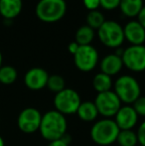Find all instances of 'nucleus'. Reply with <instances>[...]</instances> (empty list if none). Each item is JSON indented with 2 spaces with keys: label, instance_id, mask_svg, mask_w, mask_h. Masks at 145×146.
Listing matches in <instances>:
<instances>
[{
  "label": "nucleus",
  "instance_id": "1",
  "mask_svg": "<svg viewBox=\"0 0 145 146\" xmlns=\"http://www.w3.org/2000/svg\"><path fill=\"white\" fill-rule=\"evenodd\" d=\"M67 128L68 122L66 116L54 110L42 115L39 131L43 138L50 142L62 138L67 133Z\"/></svg>",
  "mask_w": 145,
  "mask_h": 146
},
{
  "label": "nucleus",
  "instance_id": "2",
  "mask_svg": "<svg viewBox=\"0 0 145 146\" xmlns=\"http://www.w3.org/2000/svg\"><path fill=\"white\" fill-rule=\"evenodd\" d=\"M120 129L111 118H103L93 123L91 128V138L99 146H109L116 142Z\"/></svg>",
  "mask_w": 145,
  "mask_h": 146
},
{
  "label": "nucleus",
  "instance_id": "3",
  "mask_svg": "<svg viewBox=\"0 0 145 146\" xmlns=\"http://www.w3.org/2000/svg\"><path fill=\"white\" fill-rule=\"evenodd\" d=\"M113 92L118 96L121 104L130 106L141 96V88L138 81L129 75L120 76L114 82Z\"/></svg>",
  "mask_w": 145,
  "mask_h": 146
},
{
  "label": "nucleus",
  "instance_id": "4",
  "mask_svg": "<svg viewBox=\"0 0 145 146\" xmlns=\"http://www.w3.org/2000/svg\"><path fill=\"white\" fill-rule=\"evenodd\" d=\"M36 15L41 21L54 23L61 20L67 11L65 0H40L36 6Z\"/></svg>",
  "mask_w": 145,
  "mask_h": 146
},
{
  "label": "nucleus",
  "instance_id": "5",
  "mask_svg": "<svg viewBox=\"0 0 145 146\" xmlns=\"http://www.w3.org/2000/svg\"><path fill=\"white\" fill-rule=\"evenodd\" d=\"M81 104V100L79 92L73 88H66L55 94V110L64 114L65 116L77 113V110Z\"/></svg>",
  "mask_w": 145,
  "mask_h": 146
},
{
  "label": "nucleus",
  "instance_id": "6",
  "mask_svg": "<svg viewBox=\"0 0 145 146\" xmlns=\"http://www.w3.org/2000/svg\"><path fill=\"white\" fill-rule=\"evenodd\" d=\"M99 38L105 46L109 48H118L124 42L123 28L117 22L107 20L97 30Z\"/></svg>",
  "mask_w": 145,
  "mask_h": 146
},
{
  "label": "nucleus",
  "instance_id": "7",
  "mask_svg": "<svg viewBox=\"0 0 145 146\" xmlns=\"http://www.w3.org/2000/svg\"><path fill=\"white\" fill-rule=\"evenodd\" d=\"M93 102L97 106L99 114H101L105 118L114 117L122 106L120 100L113 90L97 94Z\"/></svg>",
  "mask_w": 145,
  "mask_h": 146
},
{
  "label": "nucleus",
  "instance_id": "8",
  "mask_svg": "<svg viewBox=\"0 0 145 146\" xmlns=\"http://www.w3.org/2000/svg\"><path fill=\"white\" fill-rule=\"evenodd\" d=\"M121 59L124 67L131 72L139 73L145 71V46L131 45L123 50Z\"/></svg>",
  "mask_w": 145,
  "mask_h": 146
},
{
  "label": "nucleus",
  "instance_id": "9",
  "mask_svg": "<svg viewBox=\"0 0 145 146\" xmlns=\"http://www.w3.org/2000/svg\"><path fill=\"white\" fill-rule=\"evenodd\" d=\"M73 62L79 71L87 73L97 67L99 63V53L91 45L79 46V50L73 55Z\"/></svg>",
  "mask_w": 145,
  "mask_h": 146
},
{
  "label": "nucleus",
  "instance_id": "10",
  "mask_svg": "<svg viewBox=\"0 0 145 146\" xmlns=\"http://www.w3.org/2000/svg\"><path fill=\"white\" fill-rule=\"evenodd\" d=\"M42 114L35 108H27L19 113L17 118V125L24 133L31 134L39 130Z\"/></svg>",
  "mask_w": 145,
  "mask_h": 146
},
{
  "label": "nucleus",
  "instance_id": "11",
  "mask_svg": "<svg viewBox=\"0 0 145 146\" xmlns=\"http://www.w3.org/2000/svg\"><path fill=\"white\" fill-rule=\"evenodd\" d=\"M138 116L131 106H121L114 115V122L120 130H131L138 122Z\"/></svg>",
  "mask_w": 145,
  "mask_h": 146
},
{
  "label": "nucleus",
  "instance_id": "12",
  "mask_svg": "<svg viewBox=\"0 0 145 146\" xmlns=\"http://www.w3.org/2000/svg\"><path fill=\"white\" fill-rule=\"evenodd\" d=\"M49 75L42 68H32L24 77L25 86L31 90H40L47 86Z\"/></svg>",
  "mask_w": 145,
  "mask_h": 146
},
{
  "label": "nucleus",
  "instance_id": "13",
  "mask_svg": "<svg viewBox=\"0 0 145 146\" xmlns=\"http://www.w3.org/2000/svg\"><path fill=\"white\" fill-rule=\"evenodd\" d=\"M124 39L133 46L143 45L145 42V29L138 21H130L123 28Z\"/></svg>",
  "mask_w": 145,
  "mask_h": 146
},
{
  "label": "nucleus",
  "instance_id": "14",
  "mask_svg": "<svg viewBox=\"0 0 145 146\" xmlns=\"http://www.w3.org/2000/svg\"><path fill=\"white\" fill-rule=\"evenodd\" d=\"M101 73L112 77L119 73L123 67L122 59L116 54H109L105 56L101 61Z\"/></svg>",
  "mask_w": 145,
  "mask_h": 146
},
{
  "label": "nucleus",
  "instance_id": "15",
  "mask_svg": "<svg viewBox=\"0 0 145 146\" xmlns=\"http://www.w3.org/2000/svg\"><path fill=\"white\" fill-rule=\"evenodd\" d=\"M22 7V0H0V15L5 20H12L21 13Z\"/></svg>",
  "mask_w": 145,
  "mask_h": 146
},
{
  "label": "nucleus",
  "instance_id": "16",
  "mask_svg": "<svg viewBox=\"0 0 145 146\" xmlns=\"http://www.w3.org/2000/svg\"><path fill=\"white\" fill-rule=\"evenodd\" d=\"M77 114L81 120L85 122L95 121L99 116V111L93 102H81L77 110Z\"/></svg>",
  "mask_w": 145,
  "mask_h": 146
},
{
  "label": "nucleus",
  "instance_id": "17",
  "mask_svg": "<svg viewBox=\"0 0 145 146\" xmlns=\"http://www.w3.org/2000/svg\"><path fill=\"white\" fill-rule=\"evenodd\" d=\"M143 0H120L119 8L126 17H136L143 7Z\"/></svg>",
  "mask_w": 145,
  "mask_h": 146
},
{
  "label": "nucleus",
  "instance_id": "18",
  "mask_svg": "<svg viewBox=\"0 0 145 146\" xmlns=\"http://www.w3.org/2000/svg\"><path fill=\"white\" fill-rule=\"evenodd\" d=\"M112 86H113V83H112L111 77L101 73V72L97 74V75L93 77V87L97 94L111 90Z\"/></svg>",
  "mask_w": 145,
  "mask_h": 146
},
{
  "label": "nucleus",
  "instance_id": "19",
  "mask_svg": "<svg viewBox=\"0 0 145 146\" xmlns=\"http://www.w3.org/2000/svg\"><path fill=\"white\" fill-rule=\"evenodd\" d=\"M95 38V31L91 29L89 26L83 25L79 27L75 32V41L79 46H85L91 45Z\"/></svg>",
  "mask_w": 145,
  "mask_h": 146
},
{
  "label": "nucleus",
  "instance_id": "20",
  "mask_svg": "<svg viewBox=\"0 0 145 146\" xmlns=\"http://www.w3.org/2000/svg\"><path fill=\"white\" fill-rule=\"evenodd\" d=\"M119 146H137L138 139L136 132L131 130H120L116 138Z\"/></svg>",
  "mask_w": 145,
  "mask_h": 146
},
{
  "label": "nucleus",
  "instance_id": "21",
  "mask_svg": "<svg viewBox=\"0 0 145 146\" xmlns=\"http://www.w3.org/2000/svg\"><path fill=\"white\" fill-rule=\"evenodd\" d=\"M18 73L12 66H2L0 68V83L3 85H12L17 80Z\"/></svg>",
  "mask_w": 145,
  "mask_h": 146
},
{
  "label": "nucleus",
  "instance_id": "22",
  "mask_svg": "<svg viewBox=\"0 0 145 146\" xmlns=\"http://www.w3.org/2000/svg\"><path fill=\"white\" fill-rule=\"evenodd\" d=\"M105 16L99 10L95 11H89V13L87 16V25L89 26L91 29H99L101 25L105 23Z\"/></svg>",
  "mask_w": 145,
  "mask_h": 146
},
{
  "label": "nucleus",
  "instance_id": "23",
  "mask_svg": "<svg viewBox=\"0 0 145 146\" xmlns=\"http://www.w3.org/2000/svg\"><path fill=\"white\" fill-rule=\"evenodd\" d=\"M46 87L49 88V90L55 92V94H58L59 92L66 88V83H65V80L63 77L59 75H52L49 76Z\"/></svg>",
  "mask_w": 145,
  "mask_h": 146
},
{
  "label": "nucleus",
  "instance_id": "24",
  "mask_svg": "<svg viewBox=\"0 0 145 146\" xmlns=\"http://www.w3.org/2000/svg\"><path fill=\"white\" fill-rule=\"evenodd\" d=\"M132 108H134L138 116L145 117V96H140L135 102L132 104Z\"/></svg>",
  "mask_w": 145,
  "mask_h": 146
},
{
  "label": "nucleus",
  "instance_id": "25",
  "mask_svg": "<svg viewBox=\"0 0 145 146\" xmlns=\"http://www.w3.org/2000/svg\"><path fill=\"white\" fill-rule=\"evenodd\" d=\"M101 6L105 10H113L119 7L120 0H99Z\"/></svg>",
  "mask_w": 145,
  "mask_h": 146
},
{
  "label": "nucleus",
  "instance_id": "26",
  "mask_svg": "<svg viewBox=\"0 0 145 146\" xmlns=\"http://www.w3.org/2000/svg\"><path fill=\"white\" fill-rule=\"evenodd\" d=\"M136 135H137L138 144L145 146V120L142 121L139 126H138V129L136 131Z\"/></svg>",
  "mask_w": 145,
  "mask_h": 146
},
{
  "label": "nucleus",
  "instance_id": "27",
  "mask_svg": "<svg viewBox=\"0 0 145 146\" xmlns=\"http://www.w3.org/2000/svg\"><path fill=\"white\" fill-rule=\"evenodd\" d=\"M83 5L85 6L87 10L89 11H95L97 10V8L101 6L99 3V0H83Z\"/></svg>",
  "mask_w": 145,
  "mask_h": 146
},
{
  "label": "nucleus",
  "instance_id": "28",
  "mask_svg": "<svg viewBox=\"0 0 145 146\" xmlns=\"http://www.w3.org/2000/svg\"><path fill=\"white\" fill-rule=\"evenodd\" d=\"M137 17H138L137 21L139 22L140 25H141L142 27L145 29V6H143V7H142V9L140 10V12H139V14L137 15Z\"/></svg>",
  "mask_w": 145,
  "mask_h": 146
},
{
  "label": "nucleus",
  "instance_id": "29",
  "mask_svg": "<svg viewBox=\"0 0 145 146\" xmlns=\"http://www.w3.org/2000/svg\"><path fill=\"white\" fill-rule=\"evenodd\" d=\"M69 145H70V144H69V143H67L64 139L60 138V139H57V140L50 141L48 146H69Z\"/></svg>",
  "mask_w": 145,
  "mask_h": 146
},
{
  "label": "nucleus",
  "instance_id": "30",
  "mask_svg": "<svg viewBox=\"0 0 145 146\" xmlns=\"http://www.w3.org/2000/svg\"><path fill=\"white\" fill-rule=\"evenodd\" d=\"M79 45L77 44V42H72V43H70V44H69V46H68L69 52H70L72 55H75V53H77V51L79 50Z\"/></svg>",
  "mask_w": 145,
  "mask_h": 146
},
{
  "label": "nucleus",
  "instance_id": "31",
  "mask_svg": "<svg viewBox=\"0 0 145 146\" xmlns=\"http://www.w3.org/2000/svg\"><path fill=\"white\" fill-rule=\"evenodd\" d=\"M0 146H5V142H4V139L2 138L1 135H0Z\"/></svg>",
  "mask_w": 145,
  "mask_h": 146
},
{
  "label": "nucleus",
  "instance_id": "32",
  "mask_svg": "<svg viewBox=\"0 0 145 146\" xmlns=\"http://www.w3.org/2000/svg\"><path fill=\"white\" fill-rule=\"evenodd\" d=\"M2 62H3V57H2L1 51H0V68L2 67Z\"/></svg>",
  "mask_w": 145,
  "mask_h": 146
},
{
  "label": "nucleus",
  "instance_id": "33",
  "mask_svg": "<svg viewBox=\"0 0 145 146\" xmlns=\"http://www.w3.org/2000/svg\"><path fill=\"white\" fill-rule=\"evenodd\" d=\"M137 146H142V145H139V144H138V145H137Z\"/></svg>",
  "mask_w": 145,
  "mask_h": 146
}]
</instances>
